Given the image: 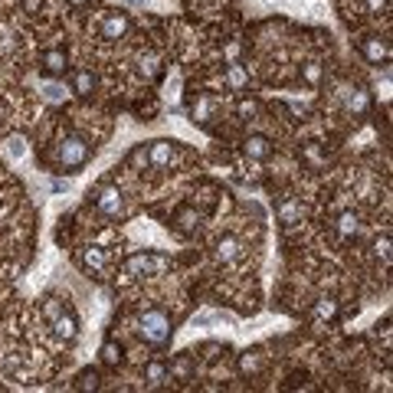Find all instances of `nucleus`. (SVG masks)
Wrapping results in <instances>:
<instances>
[{
	"label": "nucleus",
	"instance_id": "1",
	"mask_svg": "<svg viewBox=\"0 0 393 393\" xmlns=\"http://www.w3.org/2000/svg\"><path fill=\"white\" fill-rule=\"evenodd\" d=\"M7 151L14 154V158H20V154H23V141H20V138H14V141H10V148H7Z\"/></svg>",
	"mask_w": 393,
	"mask_h": 393
}]
</instances>
